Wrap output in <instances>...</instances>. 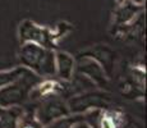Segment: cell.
Returning <instances> with one entry per match:
<instances>
[{
	"label": "cell",
	"mask_w": 147,
	"mask_h": 128,
	"mask_svg": "<svg viewBox=\"0 0 147 128\" xmlns=\"http://www.w3.org/2000/svg\"><path fill=\"white\" fill-rule=\"evenodd\" d=\"M19 63L41 78L55 77V50L46 49L33 42L22 44L18 54Z\"/></svg>",
	"instance_id": "1"
},
{
	"label": "cell",
	"mask_w": 147,
	"mask_h": 128,
	"mask_svg": "<svg viewBox=\"0 0 147 128\" xmlns=\"http://www.w3.org/2000/svg\"><path fill=\"white\" fill-rule=\"evenodd\" d=\"M41 77L28 69L16 82L0 89V106H18L28 100L30 91L41 81Z\"/></svg>",
	"instance_id": "2"
},
{
	"label": "cell",
	"mask_w": 147,
	"mask_h": 128,
	"mask_svg": "<svg viewBox=\"0 0 147 128\" xmlns=\"http://www.w3.org/2000/svg\"><path fill=\"white\" fill-rule=\"evenodd\" d=\"M70 114H83L91 109H109L111 99L104 91H83L67 100Z\"/></svg>",
	"instance_id": "3"
},
{
	"label": "cell",
	"mask_w": 147,
	"mask_h": 128,
	"mask_svg": "<svg viewBox=\"0 0 147 128\" xmlns=\"http://www.w3.org/2000/svg\"><path fill=\"white\" fill-rule=\"evenodd\" d=\"M19 41L21 44L24 42H33L40 46H44L46 49L54 50L58 45V41L55 39L54 31L47 27H42V26L36 24L32 21H23L19 24L18 30Z\"/></svg>",
	"instance_id": "4"
},
{
	"label": "cell",
	"mask_w": 147,
	"mask_h": 128,
	"mask_svg": "<svg viewBox=\"0 0 147 128\" xmlns=\"http://www.w3.org/2000/svg\"><path fill=\"white\" fill-rule=\"evenodd\" d=\"M69 114L67 100L60 98V95H49L41 99V102L36 108L33 116L38 122V124L44 127L55 119Z\"/></svg>",
	"instance_id": "5"
},
{
	"label": "cell",
	"mask_w": 147,
	"mask_h": 128,
	"mask_svg": "<svg viewBox=\"0 0 147 128\" xmlns=\"http://www.w3.org/2000/svg\"><path fill=\"white\" fill-rule=\"evenodd\" d=\"M76 72L87 77L95 86L100 87V89L107 86L109 77L105 73L104 68L94 58L88 55H82L78 59V62L76 63Z\"/></svg>",
	"instance_id": "6"
},
{
	"label": "cell",
	"mask_w": 147,
	"mask_h": 128,
	"mask_svg": "<svg viewBox=\"0 0 147 128\" xmlns=\"http://www.w3.org/2000/svg\"><path fill=\"white\" fill-rule=\"evenodd\" d=\"M64 81L53 78H44L36 86L32 87L28 95V100H41L49 95H60L64 92Z\"/></svg>",
	"instance_id": "7"
},
{
	"label": "cell",
	"mask_w": 147,
	"mask_h": 128,
	"mask_svg": "<svg viewBox=\"0 0 147 128\" xmlns=\"http://www.w3.org/2000/svg\"><path fill=\"white\" fill-rule=\"evenodd\" d=\"M76 73V59L65 51H55V77L69 82Z\"/></svg>",
	"instance_id": "8"
},
{
	"label": "cell",
	"mask_w": 147,
	"mask_h": 128,
	"mask_svg": "<svg viewBox=\"0 0 147 128\" xmlns=\"http://www.w3.org/2000/svg\"><path fill=\"white\" fill-rule=\"evenodd\" d=\"M24 113L22 105L0 106V128H18Z\"/></svg>",
	"instance_id": "9"
},
{
	"label": "cell",
	"mask_w": 147,
	"mask_h": 128,
	"mask_svg": "<svg viewBox=\"0 0 147 128\" xmlns=\"http://www.w3.org/2000/svg\"><path fill=\"white\" fill-rule=\"evenodd\" d=\"M141 12H143V7L136 5L129 1V0H127L123 4L119 5V8H118L114 14L115 26H123V24L131 23Z\"/></svg>",
	"instance_id": "10"
},
{
	"label": "cell",
	"mask_w": 147,
	"mask_h": 128,
	"mask_svg": "<svg viewBox=\"0 0 147 128\" xmlns=\"http://www.w3.org/2000/svg\"><path fill=\"white\" fill-rule=\"evenodd\" d=\"M27 70H28V68L23 67V65L13 68V69H9V70H1V72H0V89L13 83V82H16L17 79L21 78Z\"/></svg>",
	"instance_id": "11"
},
{
	"label": "cell",
	"mask_w": 147,
	"mask_h": 128,
	"mask_svg": "<svg viewBox=\"0 0 147 128\" xmlns=\"http://www.w3.org/2000/svg\"><path fill=\"white\" fill-rule=\"evenodd\" d=\"M123 118V114L117 110H104V114L101 116L98 128H118L119 123Z\"/></svg>",
	"instance_id": "12"
},
{
	"label": "cell",
	"mask_w": 147,
	"mask_h": 128,
	"mask_svg": "<svg viewBox=\"0 0 147 128\" xmlns=\"http://www.w3.org/2000/svg\"><path fill=\"white\" fill-rule=\"evenodd\" d=\"M81 119H83V114H69L50 122L49 124L44 126L42 128H72L73 124Z\"/></svg>",
	"instance_id": "13"
},
{
	"label": "cell",
	"mask_w": 147,
	"mask_h": 128,
	"mask_svg": "<svg viewBox=\"0 0 147 128\" xmlns=\"http://www.w3.org/2000/svg\"><path fill=\"white\" fill-rule=\"evenodd\" d=\"M72 30V27H70V24L65 23V22H60V23H58L56 26L55 31H54V35H55V39L56 41H58L59 39H61L64 35H67L69 31Z\"/></svg>",
	"instance_id": "14"
},
{
	"label": "cell",
	"mask_w": 147,
	"mask_h": 128,
	"mask_svg": "<svg viewBox=\"0 0 147 128\" xmlns=\"http://www.w3.org/2000/svg\"><path fill=\"white\" fill-rule=\"evenodd\" d=\"M118 128H143L142 124H140L137 121H133V119H128V118H121L119 127Z\"/></svg>",
	"instance_id": "15"
},
{
	"label": "cell",
	"mask_w": 147,
	"mask_h": 128,
	"mask_svg": "<svg viewBox=\"0 0 147 128\" xmlns=\"http://www.w3.org/2000/svg\"><path fill=\"white\" fill-rule=\"evenodd\" d=\"M72 128H91L88 126V124L86 123V122L83 121V119H81V121H78V122H76L74 124H73V127Z\"/></svg>",
	"instance_id": "16"
},
{
	"label": "cell",
	"mask_w": 147,
	"mask_h": 128,
	"mask_svg": "<svg viewBox=\"0 0 147 128\" xmlns=\"http://www.w3.org/2000/svg\"><path fill=\"white\" fill-rule=\"evenodd\" d=\"M131 3H133V4L136 5H140V7H143L145 5V3H146V0H129Z\"/></svg>",
	"instance_id": "17"
},
{
	"label": "cell",
	"mask_w": 147,
	"mask_h": 128,
	"mask_svg": "<svg viewBox=\"0 0 147 128\" xmlns=\"http://www.w3.org/2000/svg\"><path fill=\"white\" fill-rule=\"evenodd\" d=\"M115 1H117V3H118V4H119V5H120V4H123V3H124V1H127V0H115Z\"/></svg>",
	"instance_id": "18"
}]
</instances>
